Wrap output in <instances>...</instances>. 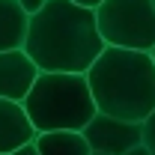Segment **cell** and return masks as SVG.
Wrapping results in <instances>:
<instances>
[{"label": "cell", "mask_w": 155, "mask_h": 155, "mask_svg": "<svg viewBox=\"0 0 155 155\" xmlns=\"http://www.w3.org/2000/svg\"><path fill=\"white\" fill-rule=\"evenodd\" d=\"M96 24V9H84L72 0H48L45 9L30 18L24 51L39 72L87 75L104 51Z\"/></svg>", "instance_id": "6da1fadb"}, {"label": "cell", "mask_w": 155, "mask_h": 155, "mask_svg": "<svg viewBox=\"0 0 155 155\" xmlns=\"http://www.w3.org/2000/svg\"><path fill=\"white\" fill-rule=\"evenodd\" d=\"M98 114L146 122L155 114V60L149 51L104 48L87 72Z\"/></svg>", "instance_id": "7a4b0ae2"}, {"label": "cell", "mask_w": 155, "mask_h": 155, "mask_svg": "<svg viewBox=\"0 0 155 155\" xmlns=\"http://www.w3.org/2000/svg\"><path fill=\"white\" fill-rule=\"evenodd\" d=\"M21 104L39 134L84 131L98 114L87 75L72 72H42Z\"/></svg>", "instance_id": "3957f363"}, {"label": "cell", "mask_w": 155, "mask_h": 155, "mask_svg": "<svg viewBox=\"0 0 155 155\" xmlns=\"http://www.w3.org/2000/svg\"><path fill=\"white\" fill-rule=\"evenodd\" d=\"M98 33L107 48L149 51L155 48V3L152 0H104L96 9Z\"/></svg>", "instance_id": "277c9868"}, {"label": "cell", "mask_w": 155, "mask_h": 155, "mask_svg": "<svg viewBox=\"0 0 155 155\" xmlns=\"http://www.w3.org/2000/svg\"><path fill=\"white\" fill-rule=\"evenodd\" d=\"M84 137L93 152L125 155L143 143V122H125L107 114H96L93 122L84 128Z\"/></svg>", "instance_id": "5b68a950"}, {"label": "cell", "mask_w": 155, "mask_h": 155, "mask_svg": "<svg viewBox=\"0 0 155 155\" xmlns=\"http://www.w3.org/2000/svg\"><path fill=\"white\" fill-rule=\"evenodd\" d=\"M39 75H42L39 66L30 60V54L24 48H18V51H0V98L24 101Z\"/></svg>", "instance_id": "8992f818"}, {"label": "cell", "mask_w": 155, "mask_h": 155, "mask_svg": "<svg viewBox=\"0 0 155 155\" xmlns=\"http://www.w3.org/2000/svg\"><path fill=\"white\" fill-rule=\"evenodd\" d=\"M36 134L39 131L33 128L24 104L12 101V98H0V152L12 155L18 146L33 143Z\"/></svg>", "instance_id": "52a82bcc"}, {"label": "cell", "mask_w": 155, "mask_h": 155, "mask_svg": "<svg viewBox=\"0 0 155 155\" xmlns=\"http://www.w3.org/2000/svg\"><path fill=\"white\" fill-rule=\"evenodd\" d=\"M30 15L18 0H0V51H18L27 42Z\"/></svg>", "instance_id": "ba28073f"}, {"label": "cell", "mask_w": 155, "mask_h": 155, "mask_svg": "<svg viewBox=\"0 0 155 155\" xmlns=\"http://www.w3.org/2000/svg\"><path fill=\"white\" fill-rule=\"evenodd\" d=\"M39 155H93L84 131H45L36 134Z\"/></svg>", "instance_id": "9c48e42d"}, {"label": "cell", "mask_w": 155, "mask_h": 155, "mask_svg": "<svg viewBox=\"0 0 155 155\" xmlns=\"http://www.w3.org/2000/svg\"><path fill=\"white\" fill-rule=\"evenodd\" d=\"M143 143L149 146V152L155 155V114L143 122Z\"/></svg>", "instance_id": "30bf717a"}, {"label": "cell", "mask_w": 155, "mask_h": 155, "mask_svg": "<svg viewBox=\"0 0 155 155\" xmlns=\"http://www.w3.org/2000/svg\"><path fill=\"white\" fill-rule=\"evenodd\" d=\"M18 3H21V9L33 18L36 12H42V9H45V3H48V0H18Z\"/></svg>", "instance_id": "8fae6325"}, {"label": "cell", "mask_w": 155, "mask_h": 155, "mask_svg": "<svg viewBox=\"0 0 155 155\" xmlns=\"http://www.w3.org/2000/svg\"><path fill=\"white\" fill-rule=\"evenodd\" d=\"M12 155H39V146H36V140L33 143H24V146H18Z\"/></svg>", "instance_id": "7c38bea8"}, {"label": "cell", "mask_w": 155, "mask_h": 155, "mask_svg": "<svg viewBox=\"0 0 155 155\" xmlns=\"http://www.w3.org/2000/svg\"><path fill=\"white\" fill-rule=\"evenodd\" d=\"M72 3H78V6H84V9H98L104 0H72Z\"/></svg>", "instance_id": "4fadbf2b"}, {"label": "cell", "mask_w": 155, "mask_h": 155, "mask_svg": "<svg viewBox=\"0 0 155 155\" xmlns=\"http://www.w3.org/2000/svg\"><path fill=\"white\" fill-rule=\"evenodd\" d=\"M125 155H152V152H149V146H146V143H140V146H134L131 152H125Z\"/></svg>", "instance_id": "5bb4252c"}, {"label": "cell", "mask_w": 155, "mask_h": 155, "mask_svg": "<svg viewBox=\"0 0 155 155\" xmlns=\"http://www.w3.org/2000/svg\"><path fill=\"white\" fill-rule=\"evenodd\" d=\"M93 155H107V152H93Z\"/></svg>", "instance_id": "9a60e30c"}, {"label": "cell", "mask_w": 155, "mask_h": 155, "mask_svg": "<svg viewBox=\"0 0 155 155\" xmlns=\"http://www.w3.org/2000/svg\"><path fill=\"white\" fill-rule=\"evenodd\" d=\"M152 60H155V48H152Z\"/></svg>", "instance_id": "2e32d148"}, {"label": "cell", "mask_w": 155, "mask_h": 155, "mask_svg": "<svg viewBox=\"0 0 155 155\" xmlns=\"http://www.w3.org/2000/svg\"><path fill=\"white\" fill-rule=\"evenodd\" d=\"M0 155H6V152H0Z\"/></svg>", "instance_id": "e0dca14e"}, {"label": "cell", "mask_w": 155, "mask_h": 155, "mask_svg": "<svg viewBox=\"0 0 155 155\" xmlns=\"http://www.w3.org/2000/svg\"><path fill=\"white\" fill-rule=\"evenodd\" d=\"M152 3H155V0H152Z\"/></svg>", "instance_id": "ac0fdd59"}]
</instances>
